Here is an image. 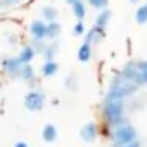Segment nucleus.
Segmentation results:
<instances>
[{"label":"nucleus","instance_id":"obj_1","mask_svg":"<svg viewBox=\"0 0 147 147\" xmlns=\"http://www.w3.org/2000/svg\"><path fill=\"white\" fill-rule=\"evenodd\" d=\"M102 113L104 118L111 126H116L125 121V99L114 95V94H106L104 104H102Z\"/></svg>","mask_w":147,"mask_h":147},{"label":"nucleus","instance_id":"obj_2","mask_svg":"<svg viewBox=\"0 0 147 147\" xmlns=\"http://www.w3.org/2000/svg\"><path fill=\"white\" fill-rule=\"evenodd\" d=\"M111 138H113L114 145H126V144H131V142L137 140V130H135L133 125L123 121V123L113 126Z\"/></svg>","mask_w":147,"mask_h":147},{"label":"nucleus","instance_id":"obj_3","mask_svg":"<svg viewBox=\"0 0 147 147\" xmlns=\"http://www.w3.org/2000/svg\"><path fill=\"white\" fill-rule=\"evenodd\" d=\"M137 88H138V85H135L133 82L126 80L121 73H119V75H116L114 80L111 82L107 92H109V94H114V95H118V97H121V99H126V97L133 95V94L137 92Z\"/></svg>","mask_w":147,"mask_h":147},{"label":"nucleus","instance_id":"obj_4","mask_svg":"<svg viewBox=\"0 0 147 147\" xmlns=\"http://www.w3.org/2000/svg\"><path fill=\"white\" fill-rule=\"evenodd\" d=\"M45 100H47L45 94H43L42 90L35 88V90H30V92L24 95L23 104H24V107H26L28 111H31V113H38V111H42V109L45 107Z\"/></svg>","mask_w":147,"mask_h":147},{"label":"nucleus","instance_id":"obj_5","mask_svg":"<svg viewBox=\"0 0 147 147\" xmlns=\"http://www.w3.org/2000/svg\"><path fill=\"white\" fill-rule=\"evenodd\" d=\"M80 137H82V140H83L85 144L95 142L97 137H99V126H97V123H95V121L85 123V125L82 126V130H80Z\"/></svg>","mask_w":147,"mask_h":147},{"label":"nucleus","instance_id":"obj_6","mask_svg":"<svg viewBox=\"0 0 147 147\" xmlns=\"http://www.w3.org/2000/svg\"><path fill=\"white\" fill-rule=\"evenodd\" d=\"M21 66L23 64L19 62L18 57H4L2 59V69H4V73H7L11 78H18Z\"/></svg>","mask_w":147,"mask_h":147},{"label":"nucleus","instance_id":"obj_7","mask_svg":"<svg viewBox=\"0 0 147 147\" xmlns=\"http://www.w3.org/2000/svg\"><path fill=\"white\" fill-rule=\"evenodd\" d=\"M45 31H47V23L42 19H35L30 24V35L33 40H45Z\"/></svg>","mask_w":147,"mask_h":147},{"label":"nucleus","instance_id":"obj_8","mask_svg":"<svg viewBox=\"0 0 147 147\" xmlns=\"http://www.w3.org/2000/svg\"><path fill=\"white\" fill-rule=\"evenodd\" d=\"M18 78L23 80V82H26V83H30L31 90H35V83H36V82H35V69H33L31 64H23V66H21Z\"/></svg>","mask_w":147,"mask_h":147},{"label":"nucleus","instance_id":"obj_9","mask_svg":"<svg viewBox=\"0 0 147 147\" xmlns=\"http://www.w3.org/2000/svg\"><path fill=\"white\" fill-rule=\"evenodd\" d=\"M57 137H59V131H57L55 125H52V123L43 125V128H42V138H43V142L52 144V142L57 140Z\"/></svg>","mask_w":147,"mask_h":147},{"label":"nucleus","instance_id":"obj_10","mask_svg":"<svg viewBox=\"0 0 147 147\" xmlns=\"http://www.w3.org/2000/svg\"><path fill=\"white\" fill-rule=\"evenodd\" d=\"M111 18H113L111 9H102V11L97 14V18H95V24H94V26H97V28H100V30L106 31V28H107L109 23H111Z\"/></svg>","mask_w":147,"mask_h":147},{"label":"nucleus","instance_id":"obj_11","mask_svg":"<svg viewBox=\"0 0 147 147\" xmlns=\"http://www.w3.org/2000/svg\"><path fill=\"white\" fill-rule=\"evenodd\" d=\"M104 36H106V31L100 30V28H97V26H94L92 30H88V31L85 33V43H90V45L99 43Z\"/></svg>","mask_w":147,"mask_h":147},{"label":"nucleus","instance_id":"obj_12","mask_svg":"<svg viewBox=\"0 0 147 147\" xmlns=\"http://www.w3.org/2000/svg\"><path fill=\"white\" fill-rule=\"evenodd\" d=\"M62 31V26L59 21H52V23H47V31H45V40L49 42H54L57 40V36L61 35Z\"/></svg>","mask_w":147,"mask_h":147},{"label":"nucleus","instance_id":"obj_13","mask_svg":"<svg viewBox=\"0 0 147 147\" xmlns=\"http://www.w3.org/2000/svg\"><path fill=\"white\" fill-rule=\"evenodd\" d=\"M36 57V50L31 47V45H24L21 50H19V55H18V59H19V62L21 64H31V61Z\"/></svg>","mask_w":147,"mask_h":147},{"label":"nucleus","instance_id":"obj_14","mask_svg":"<svg viewBox=\"0 0 147 147\" xmlns=\"http://www.w3.org/2000/svg\"><path fill=\"white\" fill-rule=\"evenodd\" d=\"M57 71H59V64L55 61H45L42 64V76L43 78H52L57 75Z\"/></svg>","mask_w":147,"mask_h":147},{"label":"nucleus","instance_id":"obj_15","mask_svg":"<svg viewBox=\"0 0 147 147\" xmlns=\"http://www.w3.org/2000/svg\"><path fill=\"white\" fill-rule=\"evenodd\" d=\"M76 57H78V61H80V62H88V61L92 59V45L83 42V43L78 47Z\"/></svg>","mask_w":147,"mask_h":147},{"label":"nucleus","instance_id":"obj_16","mask_svg":"<svg viewBox=\"0 0 147 147\" xmlns=\"http://www.w3.org/2000/svg\"><path fill=\"white\" fill-rule=\"evenodd\" d=\"M71 9H73V14H75L76 21H83V19H85V16H87V7H85V4H83V0H76V2L71 5Z\"/></svg>","mask_w":147,"mask_h":147},{"label":"nucleus","instance_id":"obj_17","mask_svg":"<svg viewBox=\"0 0 147 147\" xmlns=\"http://www.w3.org/2000/svg\"><path fill=\"white\" fill-rule=\"evenodd\" d=\"M57 50H59V43L54 40V42H49V43H47V47H45V50L42 52V55H43L45 61H54V57L57 55Z\"/></svg>","mask_w":147,"mask_h":147},{"label":"nucleus","instance_id":"obj_18","mask_svg":"<svg viewBox=\"0 0 147 147\" xmlns=\"http://www.w3.org/2000/svg\"><path fill=\"white\" fill-rule=\"evenodd\" d=\"M133 18H135L137 24H147V4L138 5L137 11H135V14H133Z\"/></svg>","mask_w":147,"mask_h":147},{"label":"nucleus","instance_id":"obj_19","mask_svg":"<svg viewBox=\"0 0 147 147\" xmlns=\"http://www.w3.org/2000/svg\"><path fill=\"white\" fill-rule=\"evenodd\" d=\"M57 16H59V12H57V9L52 7V5H45V7L42 9V18H43L47 23L57 21Z\"/></svg>","mask_w":147,"mask_h":147},{"label":"nucleus","instance_id":"obj_20","mask_svg":"<svg viewBox=\"0 0 147 147\" xmlns=\"http://www.w3.org/2000/svg\"><path fill=\"white\" fill-rule=\"evenodd\" d=\"M64 87H66L67 90H71V92H75V90L78 88V75H76V73H69V75L66 76Z\"/></svg>","mask_w":147,"mask_h":147},{"label":"nucleus","instance_id":"obj_21","mask_svg":"<svg viewBox=\"0 0 147 147\" xmlns=\"http://www.w3.org/2000/svg\"><path fill=\"white\" fill-rule=\"evenodd\" d=\"M85 33H87V30H85L83 21H76L75 26H73V35H75V36H83Z\"/></svg>","mask_w":147,"mask_h":147},{"label":"nucleus","instance_id":"obj_22","mask_svg":"<svg viewBox=\"0 0 147 147\" xmlns=\"http://www.w3.org/2000/svg\"><path fill=\"white\" fill-rule=\"evenodd\" d=\"M107 4H109V0H88V5H92L97 11L107 9Z\"/></svg>","mask_w":147,"mask_h":147},{"label":"nucleus","instance_id":"obj_23","mask_svg":"<svg viewBox=\"0 0 147 147\" xmlns=\"http://www.w3.org/2000/svg\"><path fill=\"white\" fill-rule=\"evenodd\" d=\"M31 47L36 50V54H42L45 50V47H47V42L45 40H33L31 42Z\"/></svg>","mask_w":147,"mask_h":147},{"label":"nucleus","instance_id":"obj_24","mask_svg":"<svg viewBox=\"0 0 147 147\" xmlns=\"http://www.w3.org/2000/svg\"><path fill=\"white\" fill-rule=\"evenodd\" d=\"M18 4H21V0H0V9H11Z\"/></svg>","mask_w":147,"mask_h":147},{"label":"nucleus","instance_id":"obj_25","mask_svg":"<svg viewBox=\"0 0 147 147\" xmlns=\"http://www.w3.org/2000/svg\"><path fill=\"white\" fill-rule=\"evenodd\" d=\"M114 147H142V144H140V140L137 138V140L131 142V144H126V145H114Z\"/></svg>","mask_w":147,"mask_h":147},{"label":"nucleus","instance_id":"obj_26","mask_svg":"<svg viewBox=\"0 0 147 147\" xmlns=\"http://www.w3.org/2000/svg\"><path fill=\"white\" fill-rule=\"evenodd\" d=\"M142 85H147V66H145V69L142 73Z\"/></svg>","mask_w":147,"mask_h":147},{"label":"nucleus","instance_id":"obj_27","mask_svg":"<svg viewBox=\"0 0 147 147\" xmlns=\"http://www.w3.org/2000/svg\"><path fill=\"white\" fill-rule=\"evenodd\" d=\"M14 147H30V145H28V142L19 140V142H16V144H14Z\"/></svg>","mask_w":147,"mask_h":147},{"label":"nucleus","instance_id":"obj_28","mask_svg":"<svg viewBox=\"0 0 147 147\" xmlns=\"http://www.w3.org/2000/svg\"><path fill=\"white\" fill-rule=\"evenodd\" d=\"M66 2H67L69 5H73V4H75V2H76V0H66Z\"/></svg>","mask_w":147,"mask_h":147},{"label":"nucleus","instance_id":"obj_29","mask_svg":"<svg viewBox=\"0 0 147 147\" xmlns=\"http://www.w3.org/2000/svg\"><path fill=\"white\" fill-rule=\"evenodd\" d=\"M130 2H131V4H138V2H140V0H130Z\"/></svg>","mask_w":147,"mask_h":147}]
</instances>
